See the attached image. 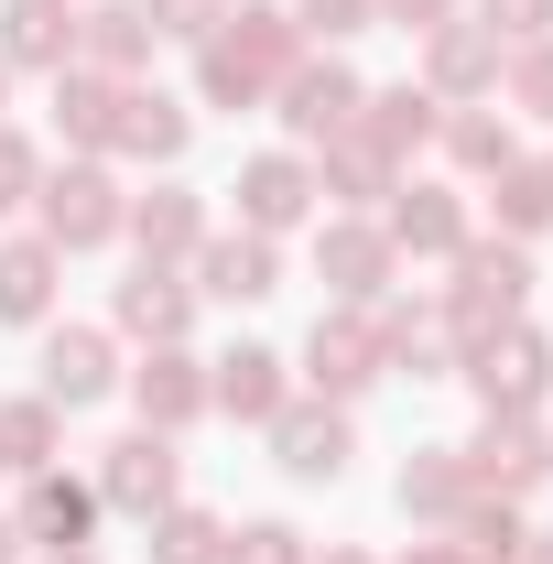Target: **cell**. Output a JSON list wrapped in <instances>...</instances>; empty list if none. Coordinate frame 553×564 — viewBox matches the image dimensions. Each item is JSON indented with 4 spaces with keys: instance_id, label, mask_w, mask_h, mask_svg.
I'll return each mask as SVG.
<instances>
[{
    "instance_id": "obj_1",
    "label": "cell",
    "mask_w": 553,
    "mask_h": 564,
    "mask_svg": "<svg viewBox=\"0 0 553 564\" xmlns=\"http://www.w3.org/2000/svg\"><path fill=\"white\" fill-rule=\"evenodd\" d=\"M293 66H304L293 11H228L207 44H196V98L207 109H261V98H282Z\"/></svg>"
},
{
    "instance_id": "obj_2",
    "label": "cell",
    "mask_w": 553,
    "mask_h": 564,
    "mask_svg": "<svg viewBox=\"0 0 553 564\" xmlns=\"http://www.w3.org/2000/svg\"><path fill=\"white\" fill-rule=\"evenodd\" d=\"M521 304H532V250H521V239H467V250H456V293H445L456 358L488 348L499 326H521Z\"/></svg>"
},
{
    "instance_id": "obj_3",
    "label": "cell",
    "mask_w": 553,
    "mask_h": 564,
    "mask_svg": "<svg viewBox=\"0 0 553 564\" xmlns=\"http://www.w3.org/2000/svg\"><path fill=\"white\" fill-rule=\"evenodd\" d=\"M33 207H44V228H33V239H55V250H109V239H120V217H131V196H120V174H109V163H87V152H76L66 174H44V185H33Z\"/></svg>"
},
{
    "instance_id": "obj_4",
    "label": "cell",
    "mask_w": 553,
    "mask_h": 564,
    "mask_svg": "<svg viewBox=\"0 0 553 564\" xmlns=\"http://www.w3.org/2000/svg\"><path fill=\"white\" fill-rule=\"evenodd\" d=\"M304 380H315V402H358L369 380H391V358H380V315H369V304L315 315V337H304Z\"/></svg>"
},
{
    "instance_id": "obj_5",
    "label": "cell",
    "mask_w": 553,
    "mask_h": 564,
    "mask_svg": "<svg viewBox=\"0 0 553 564\" xmlns=\"http://www.w3.org/2000/svg\"><path fill=\"white\" fill-rule=\"evenodd\" d=\"M87 489H98V510L152 521V510H174V499H185V456H174V434H152V423H141V434H120V445L98 456V478H87Z\"/></svg>"
},
{
    "instance_id": "obj_6",
    "label": "cell",
    "mask_w": 553,
    "mask_h": 564,
    "mask_svg": "<svg viewBox=\"0 0 553 564\" xmlns=\"http://www.w3.org/2000/svg\"><path fill=\"white\" fill-rule=\"evenodd\" d=\"M261 434H272V467H282V478H304V489H337L347 456H358V434H347V402H282Z\"/></svg>"
},
{
    "instance_id": "obj_7",
    "label": "cell",
    "mask_w": 553,
    "mask_h": 564,
    "mask_svg": "<svg viewBox=\"0 0 553 564\" xmlns=\"http://www.w3.org/2000/svg\"><path fill=\"white\" fill-rule=\"evenodd\" d=\"M467 380H478L488 413H543L553 402V337L543 326H499L488 348H467Z\"/></svg>"
},
{
    "instance_id": "obj_8",
    "label": "cell",
    "mask_w": 553,
    "mask_h": 564,
    "mask_svg": "<svg viewBox=\"0 0 553 564\" xmlns=\"http://www.w3.org/2000/svg\"><path fill=\"white\" fill-rule=\"evenodd\" d=\"M423 87H434L445 109L499 98V33H488V22H434V33H423Z\"/></svg>"
},
{
    "instance_id": "obj_9",
    "label": "cell",
    "mask_w": 553,
    "mask_h": 564,
    "mask_svg": "<svg viewBox=\"0 0 553 564\" xmlns=\"http://www.w3.org/2000/svg\"><path fill=\"white\" fill-rule=\"evenodd\" d=\"M228 196H239V228L282 239V228H304V217H315V163H304V152H250Z\"/></svg>"
},
{
    "instance_id": "obj_10",
    "label": "cell",
    "mask_w": 553,
    "mask_h": 564,
    "mask_svg": "<svg viewBox=\"0 0 553 564\" xmlns=\"http://www.w3.org/2000/svg\"><path fill=\"white\" fill-rule=\"evenodd\" d=\"M109 326H120V337H152V348H185L196 282H174V261H131V282L109 293Z\"/></svg>"
},
{
    "instance_id": "obj_11",
    "label": "cell",
    "mask_w": 553,
    "mask_h": 564,
    "mask_svg": "<svg viewBox=\"0 0 553 564\" xmlns=\"http://www.w3.org/2000/svg\"><path fill=\"white\" fill-rule=\"evenodd\" d=\"M391 261H402V250L380 239V217H326V228H315V272H326L337 304H380Z\"/></svg>"
},
{
    "instance_id": "obj_12",
    "label": "cell",
    "mask_w": 553,
    "mask_h": 564,
    "mask_svg": "<svg viewBox=\"0 0 553 564\" xmlns=\"http://www.w3.org/2000/svg\"><path fill=\"white\" fill-rule=\"evenodd\" d=\"M456 456H467V489H478V499H488V489L521 499L532 478H543V423H532V413H488Z\"/></svg>"
},
{
    "instance_id": "obj_13",
    "label": "cell",
    "mask_w": 553,
    "mask_h": 564,
    "mask_svg": "<svg viewBox=\"0 0 553 564\" xmlns=\"http://www.w3.org/2000/svg\"><path fill=\"white\" fill-rule=\"evenodd\" d=\"M11 532L44 543V554H76V543L98 532V489L66 478V467H33V478H22V510H11Z\"/></svg>"
},
{
    "instance_id": "obj_14",
    "label": "cell",
    "mask_w": 553,
    "mask_h": 564,
    "mask_svg": "<svg viewBox=\"0 0 553 564\" xmlns=\"http://www.w3.org/2000/svg\"><path fill=\"white\" fill-rule=\"evenodd\" d=\"M109 380H120V348H109V326H44V402H55V413H87V402H109Z\"/></svg>"
},
{
    "instance_id": "obj_15",
    "label": "cell",
    "mask_w": 553,
    "mask_h": 564,
    "mask_svg": "<svg viewBox=\"0 0 553 564\" xmlns=\"http://www.w3.org/2000/svg\"><path fill=\"white\" fill-rule=\"evenodd\" d=\"M196 293H217V304H272L282 293V239H261V228L207 239L196 250Z\"/></svg>"
},
{
    "instance_id": "obj_16",
    "label": "cell",
    "mask_w": 553,
    "mask_h": 564,
    "mask_svg": "<svg viewBox=\"0 0 553 564\" xmlns=\"http://www.w3.org/2000/svg\"><path fill=\"white\" fill-rule=\"evenodd\" d=\"M152 0H98V11H76V66H98V76H120L131 87L141 66H152Z\"/></svg>"
},
{
    "instance_id": "obj_17",
    "label": "cell",
    "mask_w": 553,
    "mask_h": 564,
    "mask_svg": "<svg viewBox=\"0 0 553 564\" xmlns=\"http://www.w3.org/2000/svg\"><path fill=\"white\" fill-rule=\"evenodd\" d=\"M380 239H391V250H423V261H456V250H467V196H456V185H391Z\"/></svg>"
},
{
    "instance_id": "obj_18",
    "label": "cell",
    "mask_w": 553,
    "mask_h": 564,
    "mask_svg": "<svg viewBox=\"0 0 553 564\" xmlns=\"http://www.w3.org/2000/svg\"><path fill=\"white\" fill-rule=\"evenodd\" d=\"M358 98H369V87H358L337 55H326V66H293L282 76V131L293 141H337V131H358Z\"/></svg>"
},
{
    "instance_id": "obj_19",
    "label": "cell",
    "mask_w": 553,
    "mask_h": 564,
    "mask_svg": "<svg viewBox=\"0 0 553 564\" xmlns=\"http://www.w3.org/2000/svg\"><path fill=\"white\" fill-rule=\"evenodd\" d=\"M282 402H293V358H282V348H228V358H217L207 413H228V423H272Z\"/></svg>"
},
{
    "instance_id": "obj_20",
    "label": "cell",
    "mask_w": 553,
    "mask_h": 564,
    "mask_svg": "<svg viewBox=\"0 0 553 564\" xmlns=\"http://www.w3.org/2000/svg\"><path fill=\"white\" fill-rule=\"evenodd\" d=\"M185 141H196V109H185V98L120 87V120H109V152H120V163H174Z\"/></svg>"
},
{
    "instance_id": "obj_21",
    "label": "cell",
    "mask_w": 553,
    "mask_h": 564,
    "mask_svg": "<svg viewBox=\"0 0 553 564\" xmlns=\"http://www.w3.org/2000/svg\"><path fill=\"white\" fill-rule=\"evenodd\" d=\"M66 250L55 239H0V326H55Z\"/></svg>"
},
{
    "instance_id": "obj_22",
    "label": "cell",
    "mask_w": 553,
    "mask_h": 564,
    "mask_svg": "<svg viewBox=\"0 0 553 564\" xmlns=\"http://www.w3.org/2000/svg\"><path fill=\"white\" fill-rule=\"evenodd\" d=\"M0 66L66 76L76 66V0H11V11H0Z\"/></svg>"
},
{
    "instance_id": "obj_23",
    "label": "cell",
    "mask_w": 553,
    "mask_h": 564,
    "mask_svg": "<svg viewBox=\"0 0 553 564\" xmlns=\"http://www.w3.org/2000/svg\"><path fill=\"white\" fill-rule=\"evenodd\" d=\"M467 456H456V445H413V456H402V478H391V510H402V521H445V532H456V510H467Z\"/></svg>"
},
{
    "instance_id": "obj_24",
    "label": "cell",
    "mask_w": 553,
    "mask_h": 564,
    "mask_svg": "<svg viewBox=\"0 0 553 564\" xmlns=\"http://www.w3.org/2000/svg\"><path fill=\"white\" fill-rule=\"evenodd\" d=\"M120 239H141V261H185V250H207V207H196V185H152V196H131Z\"/></svg>"
},
{
    "instance_id": "obj_25",
    "label": "cell",
    "mask_w": 553,
    "mask_h": 564,
    "mask_svg": "<svg viewBox=\"0 0 553 564\" xmlns=\"http://www.w3.org/2000/svg\"><path fill=\"white\" fill-rule=\"evenodd\" d=\"M131 402H141V423H152V434H185V423L207 413V369H196L185 348H152V358L131 369Z\"/></svg>"
},
{
    "instance_id": "obj_26",
    "label": "cell",
    "mask_w": 553,
    "mask_h": 564,
    "mask_svg": "<svg viewBox=\"0 0 553 564\" xmlns=\"http://www.w3.org/2000/svg\"><path fill=\"white\" fill-rule=\"evenodd\" d=\"M434 120H445V98H434V87H413V76L358 98V141H380L391 163H402V152H423V141H434Z\"/></svg>"
},
{
    "instance_id": "obj_27",
    "label": "cell",
    "mask_w": 553,
    "mask_h": 564,
    "mask_svg": "<svg viewBox=\"0 0 553 564\" xmlns=\"http://www.w3.org/2000/svg\"><path fill=\"white\" fill-rule=\"evenodd\" d=\"M109 120H120V76H98V66H66V76H55V131H66L87 163L109 152Z\"/></svg>"
},
{
    "instance_id": "obj_28",
    "label": "cell",
    "mask_w": 553,
    "mask_h": 564,
    "mask_svg": "<svg viewBox=\"0 0 553 564\" xmlns=\"http://www.w3.org/2000/svg\"><path fill=\"white\" fill-rule=\"evenodd\" d=\"M391 185H402V163H391L380 141H358V131H337L326 163H315V196H347V207H369V196H391Z\"/></svg>"
},
{
    "instance_id": "obj_29",
    "label": "cell",
    "mask_w": 553,
    "mask_h": 564,
    "mask_svg": "<svg viewBox=\"0 0 553 564\" xmlns=\"http://www.w3.org/2000/svg\"><path fill=\"white\" fill-rule=\"evenodd\" d=\"M434 141H445L456 174H499V163H521V141H510V120H499V98H488V109H445Z\"/></svg>"
},
{
    "instance_id": "obj_30",
    "label": "cell",
    "mask_w": 553,
    "mask_h": 564,
    "mask_svg": "<svg viewBox=\"0 0 553 564\" xmlns=\"http://www.w3.org/2000/svg\"><path fill=\"white\" fill-rule=\"evenodd\" d=\"M141 532H152V564H228V521H217V510H196V499L152 510Z\"/></svg>"
},
{
    "instance_id": "obj_31",
    "label": "cell",
    "mask_w": 553,
    "mask_h": 564,
    "mask_svg": "<svg viewBox=\"0 0 553 564\" xmlns=\"http://www.w3.org/2000/svg\"><path fill=\"white\" fill-rule=\"evenodd\" d=\"M55 434H66V413H55L44 391H22V402H0V467H11V478H33V467H55Z\"/></svg>"
},
{
    "instance_id": "obj_32",
    "label": "cell",
    "mask_w": 553,
    "mask_h": 564,
    "mask_svg": "<svg viewBox=\"0 0 553 564\" xmlns=\"http://www.w3.org/2000/svg\"><path fill=\"white\" fill-rule=\"evenodd\" d=\"M488 196H499V239H543L553 228V174L543 163H499Z\"/></svg>"
},
{
    "instance_id": "obj_33",
    "label": "cell",
    "mask_w": 553,
    "mask_h": 564,
    "mask_svg": "<svg viewBox=\"0 0 553 564\" xmlns=\"http://www.w3.org/2000/svg\"><path fill=\"white\" fill-rule=\"evenodd\" d=\"M456 564H521V510L510 499H467L456 510Z\"/></svg>"
},
{
    "instance_id": "obj_34",
    "label": "cell",
    "mask_w": 553,
    "mask_h": 564,
    "mask_svg": "<svg viewBox=\"0 0 553 564\" xmlns=\"http://www.w3.org/2000/svg\"><path fill=\"white\" fill-rule=\"evenodd\" d=\"M499 98H510L521 120H553V33H543V44H510V55H499Z\"/></svg>"
},
{
    "instance_id": "obj_35",
    "label": "cell",
    "mask_w": 553,
    "mask_h": 564,
    "mask_svg": "<svg viewBox=\"0 0 553 564\" xmlns=\"http://www.w3.org/2000/svg\"><path fill=\"white\" fill-rule=\"evenodd\" d=\"M228 564H315V554H304L293 521H239V532H228Z\"/></svg>"
},
{
    "instance_id": "obj_36",
    "label": "cell",
    "mask_w": 553,
    "mask_h": 564,
    "mask_svg": "<svg viewBox=\"0 0 553 564\" xmlns=\"http://www.w3.org/2000/svg\"><path fill=\"white\" fill-rule=\"evenodd\" d=\"M33 185H44V152H33V141L0 120V217H11V207H33Z\"/></svg>"
},
{
    "instance_id": "obj_37",
    "label": "cell",
    "mask_w": 553,
    "mask_h": 564,
    "mask_svg": "<svg viewBox=\"0 0 553 564\" xmlns=\"http://www.w3.org/2000/svg\"><path fill=\"white\" fill-rule=\"evenodd\" d=\"M380 11L369 0H293V33H326V44H347V33H369Z\"/></svg>"
},
{
    "instance_id": "obj_38",
    "label": "cell",
    "mask_w": 553,
    "mask_h": 564,
    "mask_svg": "<svg viewBox=\"0 0 553 564\" xmlns=\"http://www.w3.org/2000/svg\"><path fill=\"white\" fill-rule=\"evenodd\" d=\"M217 22H228V0H152V33H174V44H207Z\"/></svg>"
},
{
    "instance_id": "obj_39",
    "label": "cell",
    "mask_w": 553,
    "mask_h": 564,
    "mask_svg": "<svg viewBox=\"0 0 553 564\" xmlns=\"http://www.w3.org/2000/svg\"><path fill=\"white\" fill-rule=\"evenodd\" d=\"M488 11V33H510V44H543L553 33V0H478Z\"/></svg>"
},
{
    "instance_id": "obj_40",
    "label": "cell",
    "mask_w": 553,
    "mask_h": 564,
    "mask_svg": "<svg viewBox=\"0 0 553 564\" xmlns=\"http://www.w3.org/2000/svg\"><path fill=\"white\" fill-rule=\"evenodd\" d=\"M391 33H434V22H456V0H369Z\"/></svg>"
},
{
    "instance_id": "obj_41",
    "label": "cell",
    "mask_w": 553,
    "mask_h": 564,
    "mask_svg": "<svg viewBox=\"0 0 553 564\" xmlns=\"http://www.w3.org/2000/svg\"><path fill=\"white\" fill-rule=\"evenodd\" d=\"M521 564H553V521H543V532H521Z\"/></svg>"
},
{
    "instance_id": "obj_42",
    "label": "cell",
    "mask_w": 553,
    "mask_h": 564,
    "mask_svg": "<svg viewBox=\"0 0 553 564\" xmlns=\"http://www.w3.org/2000/svg\"><path fill=\"white\" fill-rule=\"evenodd\" d=\"M402 564H456V543H423V554H402Z\"/></svg>"
},
{
    "instance_id": "obj_43",
    "label": "cell",
    "mask_w": 553,
    "mask_h": 564,
    "mask_svg": "<svg viewBox=\"0 0 553 564\" xmlns=\"http://www.w3.org/2000/svg\"><path fill=\"white\" fill-rule=\"evenodd\" d=\"M0 564H22V532H11V521H0Z\"/></svg>"
},
{
    "instance_id": "obj_44",
    "label": "cell",
    "mask_w": 553,
    "mask_h": 564,
    "mask_svg": "<svg viewBox=\"0 0 553 564\" xmlns=\"http://www.w3.org/2000/svg\"><path fill=\"white\" fill-rule=\"evenodd\" d=\"M44 564H98V543H76V554H44Z\"/></svg>"
},
{
    "instance_id": "obj_45",
    "label": "cell",
    "mask_w": 553,
    "mask_h": 564,
    "mask_svg": "<svg viewBox=\"0 0 553 564\" xmlns=\"http://www.w3.org/2000/svg\"><path fill=\"white\" fill-rule=\"evenodd\" d=\"M326 564H369V554H347V543H337V554H326Z\"/></svg>"
},
{
    "instance_id": "obj_46",
    "label": "cell",
    "mask_w": 553,
    "mask_h": 564,
    "mask_svg": "<svg viewBox=\"0 0 553 564\" xmlns=\"http://www.w3.org/2000/svg\"><path fill=\"white\" fill-rule=\"evenodd\" d=\"M543 478H553V434H543Z\"/></svg>"
},
{
    "instance_id": "obj_47",
    "label": "cell",
    "mask_w": 553,
    "mask_h": 564,
    "mask_svg": "<svg viewBox=\"0 0 553 564\" xmlns=\"http://www.w3.org/2000/svg\"><path fill=\"white\" fill-rule=\"evenodd\" d=\"M0 98H11V66H0Z\"/></svg>"
},
{
    "instance_id": "obj_48",
    "label": "cell",
    "mask_w": 553,
    "mask_h": 564,
    "mask_svg": "<svg viewBox=\"0 0 553 564\" xmlns=\"http://www.w3.org/2000/svg\"><path fill=\"white\" fill-rule=\"evenodd\" d=\"M543 174H553V163H543Z\"/></svg>"
}]
</instances>
